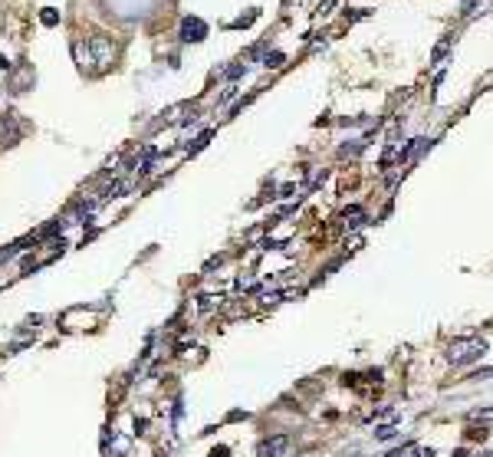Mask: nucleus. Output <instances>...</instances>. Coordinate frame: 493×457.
Returning a JSON list of instances; mask_svg holds the SVG:
<instances>
[{
    "label": "nucleus",
    "mask_w": 493,
    "mask_h": 457,
    "mask_svg": "<svg viewBox=\"0 0 493 457\" xmlns=\"http://www.w3.org/2000/svg\"><path fill=\"white\" fill-rule=\"evenodd\" d=\"M210 138H214V132H201V135H197V138H195V145H191V151H201V148L208 145Z\"/></svg>",
    "instance_id": "obj_13"
},
{
    "label": "nucleus",
    "mask_w": 493,
    "mask_h": 457,
    "mask_svg": "<svg viewBox=\"0 0 493 457\" xmlns=\"http://www.w3.org/2000/svg\"><path fill=\"white\" fill-rule=\"evenodd\" d=\"M210 457H227V447H217V451H210Z\"/></svg>",
    "instance_id": "obj_21"
},
{
    "label": "nucleus",
    "mask_w": 493,
    "mask_h": 457,
    "mask_svg": "<svg viewBox=\"0 0 493 457\" xmlns=\"http://www.w3.org/2000/svg\"><path fill=\"white\" fill-rule=\"evenodd\" d=\"M283 3H289V0H283Z\"/></svg>",
    "instance_id": "obj_22"
},
{
    "label": "nucleus",
    "mask_w": 493,
    "mask_h": 457,
    "mask_svg": "<svg viewBox=\"0 0 493 457\" xmlns=\"http://www.w3.org/2000/svg\"><path fill=\"white\" fill-rule=\"evenodd\" d=\"M27 79H33L30 66H20V73L14 76V89H17V92H23V83H27Z\"/></svg>",
    "instance_id": "obj_8"
},
{
    "label": "nucleus",
    "mask_w": 493,
    "mask_h": 457,
    "mask_svg": "<svg viewBox=\"0 0 493 457\" xmlns=\"http://www.w3.org/2000/svg\"><path fill=\"white\" fill-rule=\"evenodd\" d=\"M286 447H289V438H286V434H276V438L260 441L256 454H260V457H280V454H286Z\"/></svg>",
    "instance_id": "obj_4"
},
{
    "label": "nucleus",
    "mask_w": 493,
    "mask_h": 457,
    "mask_svg": "<svg viewBox=\"0 0 493 457\" xmlns=\"http://www.w3.org/2000/svg\"><path fill=\"white\" fill-rule=\"evenodd\" d=\"M40 23H43V27H56V23H60V14H56L53 7H46L43 14H40Z\"/></svg>",
    "instance_id": "obj_9"
},
{
    "label": "nucleus",
    "mask_w": 493,
    "mask_h": 457,
    "mask_svg": "<svg viewBox=\"0 0 493 457\" xmlns=\"http://www.w3.org/2000/svg\"><path fill=\"white\" fill-rule=\"evenodd\" d=\"M450 46H454V36H444L441 43L434 46V63H441V59L448 56V53H450Z\"/></svg>",
    "instance_id": "obj_7"
},
{
    "label": "nucleus",
    "mask_w": 493,
    "mask_h": 457,
    "mask_svg": "<svg viewBox=\"0 0 493 457\" xmlns=\"http://www.w3.org/2000/svg\"><path fill=\"white\" fill-rule=\"evenodd\" d=\"M204 36H208V23L201 17H184L181 20V40L184 43H201Z\"/></svg>",
    "instance_id": "obj_2"
},
{
    "label": "nucleus",
    "mask_w": 493,
    "mask_h": 457,
    "mask_svg": "<svg viewBox=\"0 0 493 457\" xmlns=\"http://www.w3.org/2000/svg\"><path fill=\"white\" fill-rule=\"evenodd\" d=\"M254 286H256V277H240V280H237L240 293H243V290H254Z\"/></svg>",
    "instance_id": "obj_16"
},
{
    "label": "nucleus",
    "mask_w": 493,
    "mask_h": 457,
    "mask_svg": "<svg viewBox=\"0 0 493 457\" xmlns=\"http://www.w3.org/2000/svg\"><path fill=\"white\" fill-rule=\"evenodd\" d=\"M112 451H116L119 457H125V454H129V438L116 434V438H112Z\"/></svg>",
    "instance_id": "obj_11"
},
{
    "label": "nucleus",
    "mask_w": 493,
    "mask_h": 457,
    "mask_svg": "<svg viewBox=\"0 0 493 457\" xmlns=\"http://www.w3.org/2000/svg\"><path fill=\"white\" fill-rule=\"evenodd\" d=\"M254 20H256V10H250V14H247V17H240V20H234L230 27H237V30H240V27H250Z\"/></svg>",
    "instance_id": "obj_15"
},
{
    "label": "nucleus",
    "mask_w": 493,
    "mask_h": 457,
    "mask_svg": "<svg viewBox=\"0 0 493 457\" xmlns=\"http://www.w3.org/2000/svg\"><path fill=\"white\" fill-rule=\"evenodd\" d=\"M477 3H480V0H463V10H461V14H463V17H470V14H474V7H477Z\"/></svg>",
    "instance_id": "obj_19"
},
{
    "label": "nucleus",
    "mask_w": 493,
    "mask_h": 457,
    "mask_svg": "<svg viewBox=\"0 0 493 457\" xmlns=\"http://www.w3.org/2000/svg\"><path fill=\"white\" fill-rule=\"evenodd\" d=\"M483 352H487V342H483V339H454V342L448 346V359L454 362V365L477 362Z\"/></svg>",
    "instance_id": "obj_1"
},
{
    "label": "nucleus",
    "mask_w": 493,
    "mask_h": 457,
    "mask_svg": "<svg viewBox=\"0 0 493 457\" xmlns=\"http://www.w3.org/2000/svg\"><path fill=\"white\" fill-rule=\"evenodd\" d=\"M402 457H431V451H424V447H408Z\"/></svg>",
    "instance_id": "obj_18"
},
{
    "label": "nucleus",
    "mask_w": 493,
    "mask_h": 457,
    "mask_svg": "<svg viewBox=\"0 0 493 457\" xmlns=\"http://www.w3.org/2000/svg\"><path fill=\"white\" fill-rule=\"evenodd\" d=\"M369 14H372V10H352V14H345V17H349V20H362V17H369Z\"/></svg>",
    "instance_id": "obj_20"
},
{
    "label": "nucleus",
    "mask_w": 493,
    "mask_h": 457,
    "mask_svg": "<svg viewBox=\"0 0 493 457\" xmlns=\"http://www.w3.org/2000/svg\"><path fill=\"white\" fill-rule=\"evenodd\" d=\"M283 63H286L283 53H267V56H263V66H270V70H280Z\"/></svg>",
    "instance_id": "obj_10"
},
{
    "label": "nucleus",
    "mask_w": 493,
    "mask_h": 457,
    "mask_svg": "<svg viewBox=\"0 0 493 457\" xmlns=\"http://www.w3.org/2000/svg\"><path fill=\"white\" fill-rule=\"evenodd\" d=\"M221 306V296H201V310H214Z\"/></svg>",
    "instance_id": "obj_14"
},
{
    "label": "nucleus",
    "mask_w": 493,
    "mask_h": 457,
    "mask_svg": "<svg viewBox=\"0 0 493 457\" xmlns=\"http://www.w3.org/2000/svg\"><path fill=\"white\" fill-rule=\"evenodd\" d=\"M345 227H359V224H365V211L362 207H345Z\"/></svg>",
    "instance_id": "obj_5"
},
{
    "label": "nucleus",
    "mask_w": 493,
    "mask_h": 457,
    "mask_svg": "<svg viewBox=\"0 0 493 457\" xmlns=\"http://www.w3.org/2000/svg\"><path fill=\"white\" fill-rule=\"evenodd\" d=\"M184 112H195V105H191V103H181V105H175V109H168L164 122H181V118H188Z\"/></svg>",
    "instance_id": "obj_6"
},
{
    "label": "nucleus",
    "mask_w": 493,
    "mask_h": 457,
    "mask_svg": "<svg viewBox=\"0 0 493 457\" xmlns=\"http://www.w3.org/2000/svg\"><path fill=\"white\" fill-rule=\"evenodd\" d=\"M375 438H378V441H391V438H395V425H382V428L375 431Z\"/></svg>",
    "instance_id": "obj_12"
},
{
    "label": "nucleus",
    "mask_w": 493,
    "mask_h": 457,
    "mask_svg": "<svg viewBox=\"0 0 493 457\" xmlns=\"http://www.w3.org/2000/svg\"><path fill=\"white\" fill-rule=\"evenodd\" d=\"M339 0H319V7H316V14H332V7H336Z\"/></svg>",
    "instance_id": "obj_17"
},
{
    "label": "nucleus",
    "mask_w": 493,
    "mask_h": 457,
    "mask_svg": "<svg viewBox=\"0 0 493 457\" xmlns=\"http://www.w3.org/2000/svg\"><path fill=\"white\" fill-rule=\"evenodd\" d=\"M89 46H92V53H96V70H105L112 59H116V46L109 43V36H92L89 40Z\"/></svg>",
    "instance_id": "obj_3"
}]
</instances>
